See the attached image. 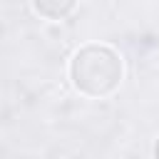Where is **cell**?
I'll return each mask as SVG.
<instances>
[{
    "label": "cell",
    "mask_w": 159,
    "mask_h": 159,
    "mask_svg": "<svg viewBox=\"0 0 159 159\" xmlns=\"http://www.w3.org/2000/svg\"><path fill=\"white\" fill-rule=\"evenodd\" d=\"M72 77L80 89L87 94H104L114 89L122 77L119 57L107 47H87L72 62Z\"/></svg>",
    "instance_id": "obj_1"
},
{
    "label": "cell",
    "mask_w": 159,
    "mask_h": 159,
    "mask_svg": "<svg viewBox=\"0 0 159 159\" xmlns=\"http://www.w3.org/2000/svg\"><path fill=\"white\" fill-rule=\"evenodd\" d=\"M65 2H75V0H65ZM35 7L42 12V15H47V17H60V15H65L67 10L57 2V0H35Z\"/></svg>",
    "instance_id": "obj_2"
}]
</instances>
